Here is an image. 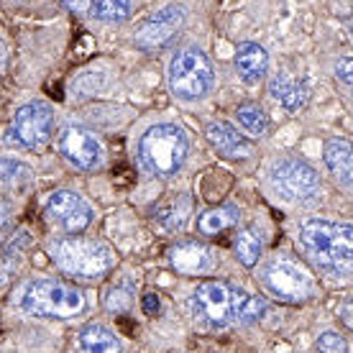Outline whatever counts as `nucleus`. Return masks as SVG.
<instances>
[{
  "label": "nucleus",
  "instance_id": "1",
  "mask_svg": "<svg viewBox=\"0 0 353 353\" xmlns=\"http://www.w3.org/2000/svg\"><path fill=\"white\" fill-rule=\"evenodd\" d=\"M264 300L228 282H203L192 297L194 318L212 330L251 323L264 312Z\"/></svg>",
  "mask_w": 353,
  "mask_h": 353
},
{
  "label": "nucleus",
  "instance_id": "2",
  "mask_svg": "<svg viewBox=\"0 0 353 353\" xmlns=\"http://www.w3.org/2000/svg\"><path fill=\"white\" fill-rule=\"evenodd\" d=\"M307 256L333 276L353 272V225L333 221H307L300 230Z\"/></svg>",
  "mask_w": 353,
  "mask_h": 353
},
{
  "label": "nucleus",
  "instance_id": "3",
  "mask_svg": "<svg viewBox=\"0 0 353 353\" xmlns=\"http://www.w3.org/2000/svg\"><path fill=\"white\" fill-rule=\"evenodd\" d=\"M187 136L174 123L151 125L139 141V159L149 174L172 176L176 174L187 159Z\"/></svg>",
  "mask_w": 353,
  "mask_h": 353
},
{
  "label": "nucleus",
  "instance_id": "4",
  "mask_svg": "<svg viewBox=\"0 0 353 353\" xmlns=\"http://www.w3.org/2000/svg\"><path fill=\"white\" fill-rule=\"evenodd\" d=\"M21 307L41 318H74L85 310V297L80 290L57 279H34L21 294Z\"/></svg>",
  "mask_w": 353,
  "mask_h": 353
},
{
  "label": "nucleus",
  "instance_id": "5",
  "mask_svg": "<svg viewBox=\"0 0 353 353\" xmlns=\"http://www.w3.org/2000/svg\"><path fill=\"white\" fill-rule=\"evenodd\" d=\"M215 70L208 54L200 49H182L169 64V88L179 100H200L212 90Z\"/></svg>",
  "mask_w": 353,
  "mask_h": 353
},
{
  "label": "nucleus",
  "instance_id": "6",
  "mask_svg": "<svg viewBox=\"0 0 353 353\" xmlns=\"http://www.w3.org/2000/svg\"><path fill=\"white\" fill-rule=\"evenodd\" d=\"M52 256L67 274L88 276V279L103 276L113 266V251L100 241L88 239L57 241V243H52Z\"/></svg>",
  "mask_w": 353,
  "mask_h": 353
},
{
  "label": "nucleus",
  "instance_id": "7",
  "mask_svg": "<svg viewBox=\"0 0 353 353\" xmlns=\"http://www.w3.org/2000/svg\"><path fill=\"white\" fill-rule=\"evenodd\" d=\"M269 182H272L274 192L287 203H305L320 192L318 172L310 167L307 161L300 159H282L272 164Z\"/></svg>",
  "mask_w": 353,
  "mask_h": 353
},
{
  "label": "nucleus",
  "instance_id": "8",
  "mask_svg": "<svg viewBox=\"0 0 353 353\" xmlns=\"http://www.w3.org/2000/svg\"><path fill=\"white\" fill-rule=\"evenodd\" d=\"M264 284L274 297L282 302H305L315 292L312 274L297 261H290L284 256L272 259L264 269Z\"/></svg>",
  "mask_w": 353,
  "mask_h": 353
},
{
  "label": "nucleus",
  "instance_id": "9",
  "mask_svg": "<svg viewBox=\"0 0 353 353\" xmlns=\"http://www.w3.org/2000/svg\"><path fill=\"white\" fill-rule=\"evenodd\" d=\"M54 133V110L44 103H26L13 115L10 123V141L23 149H36L49 143Z\"/></svg>",
  "mask_w": 353,
  "mask_h": 353
},
{
  "label": "nucleus",
  "instance_id": "10",
  "mask_svg": "<svg viewBox=\"0 0 353 353\" xmlns=\"http://www.w3.org/2000/svg\"><path fill=\"white\" fill-rule=\"evenodd\" d=\"M59 151L72 167L92 172L103 164V143L95 133L82 125H67L59 136Z\"/></svg>",
  "mask_w": 353,
  "mask_h": 353
},
{
  "label": "nucleus",
  "instance_id": "11",
  "mask_svg": "<svg viewBox=\"0 0 353 353\" xmlns=\"http://www.w3.org/2000/svg\"><path fill=\"white\" fill-rule=\"evenodd\" d=\"M46 218H49L54 225H59L64 233L77 236V233H82V230L92 223V208H90L77 192L59 190V192H54L52 197H49V203H46Z\"/></svg>",
  "mask_w": 353,
  "mask_h": 353
},
{
  "label": "nucleus",
  "instance_id": "12",
  "mask_svg": "<svg viewBox=\"0 0 353 353\" xmlns=\"http://www.w3.org/2000/svg\"><path fill=\"white\" fill-rule=\"evenodd\" d=\"M187 21V10L185 6H167V8H161L159 13H154V16L139 28V34H136V46L139 49H161V46H167L172 39L176 36V31L185 26Z\"/></svg>",
  "mask_w": 353,
  "mask_h": 353
},
{
  "label": "nucleus",
  "instance_id": "13",
  "mask_svg": "<svg viewBox=\"0 0 353 353\" xmlns=\"http://www.w3.org/2000/svg\"><path fill=\"white\" fill-rule=\"evenodd\" d=\"M172 266L182 274H208L215 266V256L205 243L197 241H182L172 248Z\"/></svg>",
  "mask_w": 353,
  "mask_h": 353
},
{
  "label": "nucleus",
  "instance_id": "14",
  "mask_svg": "<svg viewBox=\"0 0 353 353\" xmlns=\"http://www.w3.org/2000/svg\"><path fill=\"white\" fill-rule=\"evenodd\" d=\"M323 157H325V167L330 169V174L341 185L353 187V143L345 139H327Z\"/></svg>",
  "mask_w": 353,
  "mask_h": 353
},
{
  "label": "nucleus",
  "instance_id": "15",
  "mask_svg": "<svg viewBox=\"0 0 353 353\" xmlns=\"http://www.w3.org/2000/svg\"><path fill=\"white\" fill-rule=\"evenodd\" d=\"M208 141L221 151L223 157H228V159H246V157H251V151H254V146L236 128H230L228 123L208 125Z\"/></svg>",
  "mask_w": 353,
  "mask_h": 353
},
{
  "label": "nucleus",
  "instance_id": "16",
  "mask_svg": "<svg viewBox=\"0 0 353 353\" xmlns=\"http://www.w3.org/2000/svg\"><path fill=\"white\" fill-rule=\"evenodd\" d=\"M236 70H239L241 80L248 85L264 80L266 70H269V54L264 52V46L251 44V41L241 44L236 52Z\"/></svg>",
  "mask_w": 353,
  "mask_h": 353
},
{
  "label": "nucleus",
  "instance_id": "17",
  "mask_svg": "<svg viewBox=\"0 0 353 353\" xmlns=\"http://www.w3.org/2000/svg\"><path fill=\"white\" fill-rule=\"evenodd\" d=\"M269 92H272L274 100L282 103L287 110H300V108H305V103H307V88H305L302 82L292 80L290 74H284V72H279V74L272 77Z\"/></svg>",
  "mask_w": 353,
  "mask_h": 353
},
{
  "label": "nucleus",
  "instance_id": "18",
  "mask_svg": "<svg viewBox=\"0 0 353 353\" xmlns=\"http://www.w3.org/2000/svg\"><path fill=\"white\" fill-rule=\"evenodd\" d=\"M77 353H121V341L103 325H88L77 338Z\"/></svg>",
  "mask_w": 353,
  "mask_h": 353
},
{
  "label": "nucleus",
  "instance_id": "19",
  "mask_svg": "<svg viewBox=\"0 0 353 353\" xmlns=\"http://www.w3.org/2000/svg\"><path fill=\"white\" fill-rule=\"evenodd\" d=\"M233 223H239V210L230 208V205H223V208H212V210L203 212L200 221H197V228L205 236H212V233H221V230L230 228Z\"/></svg>",
  "mask_w": 353,
  "mask_h": 353
},
{
  "label": "nucleus",
  "instance_id": "20",
  "mask_svg": "<svg viewBox=\"0 0 353 353\" xmlns=\"http://www.w3.org/2000/svg\"><path fill=\"white\" fill-rule=\"evenodd\" d=\"M233 248H236V256L243 266H254L261 256V239L251 228L239 230V236L233 241Z\"/></svg>",
  "mask_w": 353,
  "mask_h": 353
},
{
  "label": "nucleus",
  "instance_id": "21",
  "mask_svg": "<svg viewBox=\"0 0 353 353\" xmlns=\"http://www.w3.org/2000/svg\"><path fill=\"white\" fill-rule=\"evenodd\" d=\"M34 179L31 167L21 164L16 159H0V185L6 187H23Z\"/></svg>",
  "mask_w": 353,
  "mask_h": 353
},
{
  "label": "nucleus",
  "instance_id": "22",
  "mask_svg": "<svg viewBox=\"0 0 353 353\" xmlns=\"http://www.w3.org/2000/svg\"><path fill=\"white\" fill-rule=\"evenodd\" d=\"M236 115H239V123L243 125V128H246L251 136H264L266 128H269L266 113L259 105H254V103H246V105H241L239 110H236Z\"/></svg>",
  "mask_w": 353,
  "mask_h": 353
},
{
  "label": "nucleus",
  "instance_id": "23",
  "mask_svg": "<svg viewBox=\"0 0 353 353\" xmlns=\"http://www.w3.org/2000/svg\"><path fill=\"white\" fill-rule=\"evenodd\" d=\"M131 13V0H97L95 18L105 23H121Z\"/></svg>",
  "mask_w": 353,
  "mask_h": 353
},
{
  "label": "nucleus",
  "instance_id": "24",
  "mask_svg": "<svg viewBox=\"0 0 353 353\" xmlns=\"http://www.w3.org/2000/svg\"><path fill=\"white\" fill-rule=\"evenodd\" d=\"M318 353H348V343H345L343 336L327 330L318 338Z\"/></svg>",
  "mask_w": 353,
  "mask_h": 353
},
{
  "label": "nucleus",
  "instance_id": "25",
  "mask_svg": "<svg viewBox=\"0 0 353 353\" xmlns=\"http://www.w3.org/2000/svg\"><path fill=\"white\" fill-rule=\"evenodd\" d=\"M105 307L110 310V312H123V310H128L131 307V292L115 287V290L108 294Z\"/></svg>",
  "mask_w": 353,
  "mask_h": 353
},
{
  "label": "nucleus",
  "instance_id": "26",
  "mask_svg": "<svg viewBox=\"0 0 353 353\" xmlns=\"http://www.w3.org/2000/svg\"><path fill=\"white\" fill-rule=\"evenodd\" d=\"M336 77L353 88V59H348V57H345V59H338L336 62Z\"/></svg>",
  "mask_w": 353,
  "mask_h": 353
},
{
  "label": "nucleus",
  "instance_id": "27",
  "mask_svg": "<svg viewBox=\"0 0 353 353\" xmlns=\"http://www.w3.org/2000/svg\"><path fill=\"white\" fill-rule=\"evenodd\" d=\"M64 8H70L72 13H90V10L95 8V0H62Z\"/></svg>",
  "mask_w": 353,
  "mask_h": 353
},
{
  "label": "nucleus",
  "instance_id": "28",
  "mask_svg": "<svg viewBox=\"0 0 353 353\" xmlns=\"http://www.w3.org/2000/svg\"><path fill=\"white\" fill-rule=\"evenodd\" d=\"M338 318L343 320L345 327H351L353 330V300H345L341 307H338Z\"/></svg>",
  "mask_w": 353,
  "mask_h": 353
},
{
  "label": "nucleus",
  "instance_id": "29",
  "mask_svg": "<svg viewBox=\"0 0 353 353\" xmlns=\"http://www.w3.org/2000/svg\"><path fill=\"white\" fill-rule=\"evenodd\" d=\"M143 312L146 315H157L159 312V297L157 294H146L143 297Z\"/></svg>",
  "mask_w": 353,
  "mask_h": 353
},
{
  "label": "nucleus",
  "instance_id": "30",
  "mask_svg": "<svg viewBox=\"0 0 353 353\" xmlns=\"http://www.w3.org/2000/svg\"><path fill=\"white\" fill-rule=\"evenodd\" d=\"M6 64H8V46L0 41V74L6 72Z\"/></svg>",
  "mask_w": 353,
  "mask_h": 353
},
{
  "label": "nucleus",
  "instance_id": "31",
  "mask_svg": "<svg viewBox=\"0 0 353 353\" xmlns=\"http://www.w3.org/2000/svg\"><path fill=\"white\" fill-rule=\"evenodd\" d=\"M6 223V205H3V200H0V225Z\"/></svg>",
  "mask_w": 353,
  "mask_h": 353
}]
</instances>
